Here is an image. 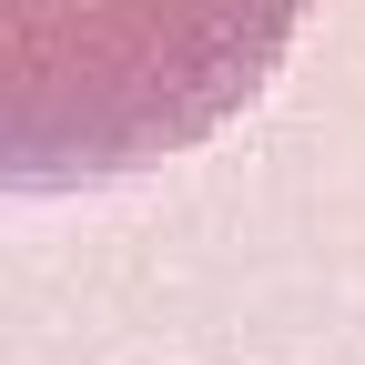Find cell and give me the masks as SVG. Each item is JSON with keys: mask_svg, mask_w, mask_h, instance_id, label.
<instances>
[{"mask_svg": "<svg viewBox=\"0 0 365 365\" xmlns=\"http://www.w3.org/2000/svg\"><path fill=\"white\" fill-rule=\"evenodd\" d=\"M314 0H0V182L91 193L264 102Z\"/></svg>", "mask_w": 365, "mask_h": 365, "instance_id": "6da1fadb", "label": "cell"}]
</instances>
